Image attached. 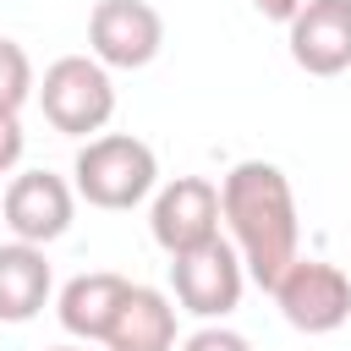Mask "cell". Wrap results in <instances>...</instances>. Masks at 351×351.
I'll return each mask as SVG.
<instances>
[{"instance_id": "9", "label": "cell", "mask_w": 351, "mask_h": 351, "mask_svg": "<svg viewBox=\"0 0 351 351\" xmlns=\"http://www.w3.org/2000/svg\"><path fill=\"white\" fill-rule=\"evenodd\" d=\"M285 38L307 77H340L351 66V0H307L285 22Z\"/></svg>"}, {"instance_id": "12", "label": "cell", "mask_w": 351, "mask_h": 351, "mask_svg": "<svg viewBox=\"0 0 351 351\" xmlns=\"http://www.w3.org/2000/svg\"><path fill=\"white\" fill-rule=\"evenodd\" d=\"M110 351H176V307L165 291L154 285H132L110 335H104Z\"/></svg>"}, {"instance_id": "13", "label": "cell", "mask_w": 351, "mask_h": 351, "mask_svg": "<svg viewBox=\"0 0 351 351\" xmlns=\"http://www.w3.org/2000/svg\"><path fill=\"white\" fill-rule=\"evenodd\" d=\"M33 93H38V82H33L27 49L16 38H0V115H16Z\"/></svg>"}, {"instance_id": "5", "label": "cell", "mask_w": 351, "mask_h": 351, "mask_svg": "<svg viewBox=\"0 0 351 351\" xmlns=\"http://www.w3.org/2000/svg\"><path fill=\"white\" fill-rule=\"evenodd\" d=\"M219 219H225V203L208 176H176L170 186H159V197L148 208V230L170 258L208 247L219 236Z\"/></svg>"}, {"instance_id": "16", "label": "cell", "mask_w": 351, "mask_h": 351, "mask_svg": "<svg viewBox=\"0 0 351 351\" xmlns=\"http://www.w3.org/2000/svg\"><path fill=\"white\" fill-rule=\"evenodd\" d=\"M252 5H258V16H269V22H291L307 0H252Z\"/></svg>"}, {"instance_id": "8", "label": "cell", "mask_w": 351, "mask_h": 351, "mask_svg": "<svg viewBox=\"0 0 351 351\" xmlns=\"http://www.w3.org/2000/svg\"><path fill=\"white\" fill-rule=\"evenodd\" d=\"M5 225L16 241H60L71 230V214H77V186L60 181L55 170H22L11 186H5Z\"/></svg>"}, {"instance_id": "3", "label": "cell", "mask_w": 351, "mask_h": 351, "mask_svg": "<svg viewBox=\"0 0 351 351\" xmlns=\"http://www.w3.org/2000/svg\"><path fill=\"white\" fill-rule=\"evenodd\" d=\"M38 104H44V121L66 137H88V132H104L110 115H115V82H110V66L93 60V55H60L44 82H38Z\"/></svg>"}, {"instance_id": "1", "label": "cell", "mask_w": 351, "mask_h": 351, "mask_svg": "<svg viewBox=\"0 0 351 351\" xmlns=\"http://www.w3.org/2000/svg\"><path fill=\"white\" fill-rule=\"evenodd\" d=\"M219 203H225V225L236 236L247 274L263 291H274V280L302 258L296 252L302 219H296V192H291L285 170L269 165V159H241L219 181Z\"/></svg>"}, {"instance_id": "6", "label": "cell", "mask_w": 351, "mask_h": 351, "mask_svg": "<svg viewBox=\"0 0 351 351\" xmlns=\"http://www.w3.org/2000/svg\"><path fill=\"white\" fill-rule=\"evenodd\" d=\"M274 302L291 329L302 335H335L351 318V280L324 258H296L274 280Z\"/></svg>"}, {"instance_id": "10", "label": "cell", "mask_w": 351, "mask_h": 351, "mask_svg": "<svg viewBox=\"0 0 351 351\" xmlns=\"http://www.w3.org/2000/svg\"><path fill=\"white\" fill-rule=\"evenodd\" d=\"M126 291H132V280L110 274V269L66 280V291H60V329L77 335V340H104L115 313H121V302H126Z\"/></svg>"}, {"instance_id": "11", "label": "cell", "mask_w": 351, "mask_h": 351, "mask_svg": "<svg viewBox=\"0 0 351 351\" xmlns=\"http://www.w3.org/2000/svg\"><path fill=\"white\" fill-rule=\"evenodd\" d=\"M49 285H55V274H49L44 247H33V241H5L0 247V324L38 318L44 302H49Z\"/></svg>"}, {"instance_id": "17", "label": "cell", "mask_w": 351, "mask_h": 351, "mask_svg": "<svg viewBox=\"0 0 351 351\" xmlns=\"http://www.w3.org/2000/svg\"><path fill=\"white\" fill-rule=\"evenodd\" d=\"M44 351H88V346H44Z\"/></svg>"}, {"instance_id": "2", "label": "cell", "mask_w": 351, "mask_h": 351, "mask_svg": "<svg viewBox=\"0 0 351 351\" xmlns=\"http://www.w3.org/2000/svg\"><path fill=\"white\" fill-rule=\"evenodd\" d=\"M71 176H77V197H88L93 208H137L159 181V159L143 137L104 132L77 148Z\"/></svg>"}, {"instance_id": "15", "label": "cell", "mask_w": 351, "mask_h": 351, "mask_svg": "<svg viewBox=\"0 0 351 351\" xmlns=\"http://www.w3.org/2000/svg\"><path fill=\"white\" fill-rule=\"evenodd\" d=\"M22 148H27V137H22V121H16V115H0V176H5V170H16Z\"/></svg>"}, {"instance_id": "4", "label": "cell", "mask_w": 351, "mask_h": 351, "mask_svg": "<svg viewBox=\"0 0 351 351\" xmlns=\"http://www.w3.org/2000/svg\"><path fill=\"white\" fill-rule=\"evenodd\" d=\"M170 285H176V302H181L192 318L214 324V318H225V313H236V307H241L247 263H241V252H236L230 241H219V236H214L208 247L170 258Z\"/></svg>"}, {"instance_id": "14", "label": "cell", "mask_w": 351, "mask_h": 351, "mask_svg": "<svg viewBox=\"0 0 351 351\" xmlns=\"http://www.w3.org/2000/svg\"><path fill=\"white\" fill-rule=\"evenodd\" d=\"M181 351H252V346H247V335H236L225 324H203L197 335L181 340Z\"/></svg>"}, {"instance_id": "7", "label": "cell", "mask_w": 351, "mask_h": 351, "mask_svg": "<svg viewBox=\"0 0 351 351\" xmlns=\"http://www.w3.org/2000/svg\"><path fill=\"white\" fill-rule=\"evenodd\" d=\"M88 49L115 71H137L165 49V16L148 0H99L88 16Z\"/></svg>"}]
</instances>
